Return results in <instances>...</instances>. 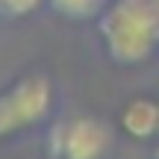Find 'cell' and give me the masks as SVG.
<instances>
[{"label": "cell", "mask_w": 159, "mask_h": 159, "mask_svg": "<svg viewBox=\"0 0 159 159\" xmlns=\"http://www.w3.org/2000/svg\"><path fill=\"white\" fill-rule=\"evenodd\" d=\"M39 6H41V0H0V15L3 18H27Z\"/></svg>", "instance_id": "cell-6"}, {"label": "cell", "mask_w": 159, "mask_h": 159, "mask_svg": "<svg viewBox=\"0 0 159 159\" xmlns=\"http://www.w3.org/2000/svg\"><path fill=\"white\" fill-rule=\"evenodd\" d=\"M100 39L118 65H139L159 47V0H112L100 15Z\"/></svg>", "instance_id": "cell-1"}, {"label": "cell", "mask_w": 159, "mask_h": 159, "mask_svg": "<svg viewBox=\"0 0 159 159\" xmlns=\"http://www.w3.org/2000/svg\"><path fill=\"white\" fill-rule=\"evenodd\" d=\"M47 3L56 15L68 18V21H91L106 12L109 0H47Z\"/></svg>", "instance_id": "cell-5"}, {"label": "cell", "mask_w": 159, "mask_h": 159, "mask_svg": "<svg viewBox=\"0 0 159 159\" xmlns=\"http://www.w3.org/2000/svg\"><path fill=\"white\" fill-rule=\"evenodd\" d=\"M53 103V89L47 77L27 74L21 77L12 89L0 94V139L15 136L24 127H35L47 118Z\"/></svg>", "instance_id": "cell-2"}, {"label": "cell", "mask_w": 159, "mask_h": 159, "mask_svg": "<svg viewBox=\"0 0 159 159\" xmlns=\"http://www.w3.org/2000/svg\"><path fill=\"white\" fill-rule=\"evenodd\" d=\"M112 148V130L91 115H74L47 133L50 159H103Z\"/></svg>", "instance_id": "cell-3"}, {"label": "cell", "mask_w": 159, "mask_h": 159, "mask_svg": "<svg viewBox=\"0 0 159 159\" xmlns=\"http://www.w3.org/2000/svg\"><path fill=\"white\" fill-rule=\"evenodd\" d=\"M121 127L130 139H150L159 130V103L148 97H136L121 112Z\"/></svg>", "instance_id": "cell-4"}]
</instances>
